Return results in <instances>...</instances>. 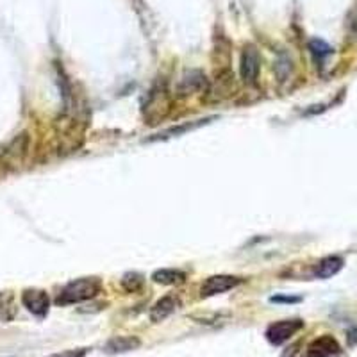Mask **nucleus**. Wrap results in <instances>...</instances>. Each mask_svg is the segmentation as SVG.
Instances as JSON below:
<instances>
[{"label":"nucleus","mask_w":357,"mask_h":357,"mask_svg":"<svg viewBox=\"0 0 357 357\" xmlns=\"http://www.w3.org/2000/svg\"><path fill=\"white\" fill-rule=\"evenodd\" d=\"M102 282L97 277H82V279H75L61 289V293L57 295L56 304L57 305H72L81 304V302L91 301L100 293Z\"/></svg>","instance_id":"obj_1"},{"label":"nucleus","mask_w":357,"mask_h":357,"mask_svg":"<svg viewBox=\"0 0 357 357\" xmlns=\"http://www.w3.org/2000/svg\"><path fill=\"white\" fill-rule=\"evenodd\" d=\"M309 50L312 52V56L317 57V61H324L325 57L331 56V52H333V49H331L329 45L321 40H312L311 43H309Z\"/></svg>","instance_id":"obj_13"},{"label":"nucleus","mask_w":357,"mask_h":357,"mask_svg":"<svg viewBox=\"0 0 357 357\" xmlns=\"http://www.w3.org/2000/svg\"><path fill=\"white\" fill-rule=\"evenodd\" d=\"M302 327H304V321L298 320V318H293V320H280L270 325L264 336H266V340L270 341L272 345L279 347L284 345L286 341L291 340Z\"/></svg>","instance_id":"obj_2"},{"label":"nucleus","mask_w":357,"mask_h":357,"mask_svg":"<svg viewBox=\"0 0 357 357\" xmlns=\"http://www.w3.org/2000/svg\"><path fill=\"white\" fill-rule=\"evenodd\" d=\"M243 282L241 277L234 275H213L209 279L204 280V284L200 286V296L202 298H209V296L220 295L229 289H234L236 286H240Z\"/></svg>","instance_id":"obj_3"},{"label":"nucleus","mask_w":357,"mask_h":357,"mask_svg":"<svg viewBox=\"0 0 357 357\" xmlns=\"http://www.w3.org/2000/svg\"><path fill=\"white\" fill-rule=\"evenodd\" d=\"M142 347V340L136 336H116L111 337L104 345V354L107 356H118V354H127L132 350H138Z\"/></svg>","instance_id":"obj_7"},{"label":"nucleus","mask_w":357,"mask_h":357,"mask_svg":"<svg viewBox=\"0 0 357 357\" xmlns=\"http://www.w3.org/2000/svg\"><path fill=\"white\" fill-rule=\"evenodd\" d=\"M204 79L206 77H204L200 72H190V75H186V77L183 79V86H181V88H183L184 93H193L195 89L202 88V84L206 82Z\"/></svg>","instance_id":"obj_12"},{"label":"nucleus","mask_w":357,"mask_h":357,"mask_svg":"<svg viewBox=\"0 0 357 357\" xmlns=\"http://www.w3.org/2000/svg\"><path fill=\"white\" fill-rule=\"evenodd\" d=\"M213 120H216V116L200 118V120H193V122H186V123H181V126L170 127V129H165L162 132H159L158 136H154V138H149V143L168 142V139H172V138H178V136H183V134H186V132H191V130H197L204 126H209Z\"/></svg>","instance_id":"obj_6"},{"label":"nucleus","mask_w":357,"mask_h":357,"mask_svg":"<svg viewBox=\"0 0 357 357\" xmlns=\"http://www.w3.org/2000/svg\"><path fill=\"white\" fill-rule=\"evenodd\" d=\"M343 264H345V261L337 256L324 257L321 261H318L317 268H314V277H317V279H331V277H334L336 273L341 272Z\"/></svg>","instance_id":"obj_10"},{"label":"nucleus","mask_w":357,"mask_h":357,"mask_svg":"<svg viewBox=\"0 0 357 357\" xmlns=\"http://www.w3.org/2000/svg\"><path fill=\"white\" fill-rule=\"evenodd\" d=\"M178 305H181V302H178V298L175 295L162 296L161 301H158L154 305H152L151 320L154 321V324H159V321L167 320V318L170 317L172 312H174Z\"/></svg>","instance_id":"obj_9"},{"label":"nucleus","mask_w":357,"mask_h":357,"mask_svg":"<svg viewBox=\"0 0 357 357\" xmlns=\"http://www.w3.org/2000/svg\"><path fill=\"white\" fill-rule=\"evenodd\" d=\"M261 68V59L259 52L256 50L254 45H247L243 49V54H241V79L248 84H254L257 81V75H259Z\"/></svg>","instance_id":"obj_5"},{"label":"nucleus","mask_w":357,"mask_h":357,"mask_svg":"<svg viewBox=\"0 0 357 357\" xmlns=\"http://www.w3.org/2000/svg\"><path fill=\"white\" fill-rule=\"evenodd\" d=\"M270 301L272 302H298L301 298H296V296H272Z\"/></svg>","instance_id":"obj_16"},{"label":"nucleus","mask_w":357,"mask_h":357,"mask_svg":"<svg viewBox=\"0 0 357 357\" xmlns=\"http://www.w3.org/2000/svg\"><path fill=\"white\" fill-rule=\"evenodd\" d=\"M142 284H143V279L142 275H138V273H126V275L122 277V288L129 293L138 291V289L142 288Z\"/></svg>","instance_id":"obj_14"},{"label":"nucleus","mask_w":357,"mask_h":357,"mask_svg":"<svg viewBox=\"0 0 357 357\" xmlns=\"http://www.w3.org/2000/svg\"><path fill=\"white\" fill-rule=\"evenodd\" d=\"M89 349H72V350H63V352L52 354L49 357H86L88 356Z\"/></svg>","instance_id":"obj_15"},{"label":"nucleus","mask_w":357,"mask_h":357,"mask_svg":"<svg viewBox=\"0 0 357 357\" xmlns=\"http://www.w3.org/2000/svg\"><path fill=\"white\" fill-rule=\"evenodd\" d=\"M340 354V343L333 336H321L307 347L305 357H334Z\"/></svg>","instance_id":"obj_8"},{"label":"nucleus","mask_w":357,"mask_h":357,"mask_svg":"<svg viewBox=\"0 0 357 357\" xmlns=\"http://www.w3.org/2000/svg\"><path fill=\"white\" fill-rule=\"evenodd\" d=\"M22 304L29 312H33L34 317L43 318L49 314L50 298L43 289H25L22 293Z\"/></svg>","instance_id":"obj_4"},{"label":"nucleus","mask_w":357,"mask_h":357,"mask_svg":"<svg viewBox=\"0 0 357 357\" xmlns=\"http://www.w3.org/2000/svg\"><path fill=\"white\" fill-rule=\"evenodd\" d=\"M152 280L155 284L162 286H175V284H183L186 280V273L181 272V270H175V268H161V270H155L152 273Z\"/></svg>","instance_id":"obj_11"}]
</instances>
